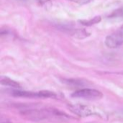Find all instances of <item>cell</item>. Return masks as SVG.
Listing matches in <instances>:
<instances>
[{"instance_id":"52a82bcc","label":"cell","mask_w":123,"mask_h":123,"mask_svg":"<svg viewBox=\"0 0 123 123\" xmlns=\"http://www.w3.org/2000/svg\"><path fill=\"white\" fill-rule=\"evenodd\" d=\"M102 18L100 16H97L94 18H92L89 20H79V22L82 24L83 25H85V26H91V25H93L94 24H97V23H99L100 21H101Z\"/></svg>"},{"instance_id":"277c9868","label":"cell","mask_w":123,"mask_h":123,"mask_svg":"<svg viewBox=\"0 0 123 123\" xmlns=\"http://www.w3.org/2000/svg\"><path fill=\"white\" fill-rule=\"evenodd\" d=\"M105 44L111 49L117 48L123 44V28L107 36Z\"/></svg>"},{"instance_id":"5b68a950","label":"cell","mask_w":123,"mask_h":123,"mask_svg":"<svg viewBox=\"0 0 123 123\" xmlns=\"http://www.w3.org/2000/svg\"><path fill=\"white\" fill-rule=\"evenodd\" d=\"M71 109L74 113L80 116H88L92 114L91 111L88 109V107L82 105H74Z\"/></svg>"},{"instance_id":"7a4b0ae2","label":"cell","mask_w":123,"mask_h":123,"mask_svg":"<svg viewBox=\"0 0 123 123\" xmlns=\"http://www.w3.org/2000/svg\"><path fill=\"white\" fill-rule=\"evenodd\" d=\"M12 94L16 97L24 98H56V94L49 91H41L39 92H32L27 91H13Z\"/></svg>"},{"instance_id":"9c48e42d","label":"cell","mask_w":123,"mask_h":123,"mask_svg":"<svg viewBox=\"0 0 123 123\" xmlns=\"http://www.w3.org/2000/svg\"></svg>"},{"instance_id":"6da1fadb","label":"cell","mask_w":123,"mask_h":123,"mask_svg":"<svg viewBox=\"0 0 123 123\" xmlns=\"http://www.w3.org/2000/svg\"><path fill=\"white\" fill-rule=\"evenodd\" d=\"M21 114L25 117L33 120H45L48 119H53L57 117L58 119L68 117L65 113L61 112L56 109H27L21 112Z\"/></svg>"},{"instance_id":"3957f363","label":"cell","mask_w":123,"mask_h":123,"mask_svg":"<svg viewBox=\"0 0 123 123\" xmlns=\"http://www.w3.org/2000/svg\"><path fill=\"white\" fill-rule=\"evenodd\" d=\"M103 96L102 92L92 88H83L76 91L71 94V97L84 99H99Z\"/></svg>"},{"instance_id":"8992f818","label":"cell","mask_w":123,"mask_h":123,"mask_svg":"<svg viewBox=\"0 0 123 123\" xmlns=\"http://www.w3.org/2000/svg\"><path fill=\"white\" fill-rule=\"evenodd\" d=\"M1 83L4 86H6L15 88H21L20 85L17 82H16V81H14V80H13L9 78H6V77H1Z\"/></svg>"},{"instance_id":"ba28073f","label":"cell","mask_w":123,"mask_h":123,"mask_svg":"<svg viewBox=\"0 0 123 123\" xmlns=\"http://www.w3.org/2000/svg\"><path fill=\"white\" fill-rule=\"evenodd\" d=\"M71 1L75 3H78L79 4H88L91 2L92 0H71Z\"/></svg>"}]
</instances>
